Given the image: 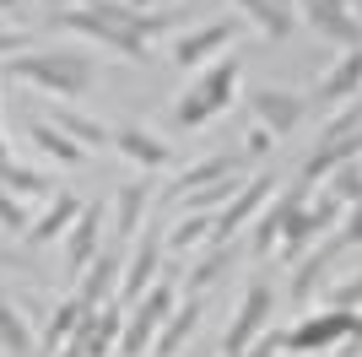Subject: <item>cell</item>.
<instances>
[{
	"mask_svg": "<svg viewBox=\"0 0 362 357\" xmlns=\"http://www.w3.org/2000/svg\"><path fill=\"white\" fill-rule=\"evenodd\" d=\"M335 341H346V352L362 346L357 309H325V314H314V319H303L298 330H287V352H330Z\"/></svg>",
	"mask_w": 362,
	"mask_h": 357,
	"instance_id": "8992f818",
	"label": "cell"
},
{
	"mask_svg": "<svg viewBox=\"0 0 362 357\" xmlns=\"http://www.w3.org/2000/svg\"><path fill=\"white\" fill-rule=\"evenodd\" d=\"M0 11H16V0H0Z\"/></svg>",
	"mask_w": 362,
	"mask_h": 357,
	"instance_id": "f35d334b",
	"label": "cell"
},
{
	"mask_svg": "<svg viewBox=\"0 0 362 357\" xmlns=\"http://www.w3.org/2000/svg\"><path fill=\"white\" fill-rule=\"evenodd\" d=\"M249 108H255V119L271 135H292L303 119H308V98L292 92V87H259V92H249Z\"/></svg>",
	"mask_w": 362,
	"mask_h": 357,
	"instance_id": "9c48e42d",
	"label": "cell"
},
{
	"mask_svg": "<svg viewBox=\"0 0 362 357\" xmlns=\"http://www.w3.org/2000/svg\"><path fill=\"white\" fill-rule=\"evenodd\" d=\"M157 266H163V238H157V233H141L136 254L124 260V276H119V303H136L141 293H151Z\"/></svg>",
	"mask_w": 362,
	"mask_h": 357,
	"instance_id": "5bb4252c",
	"label": "cell"
},
{
	"mask_svg": "<svg viewBox=\"0 0 362 357\" xmlns=\"http://www.w3.org/2000/svg\"><path fill=\"white\" fill-rule=\"evenodd\" d=\"M0 163H6V141H0Z\"/></svg>",
	"mask_w": 362,
	"mask_h": 357,
	"instance_id": "ab89813d",
	"label": "cell"
},
{
	"mask_svg": "<svg viewBox=\"0 0 362 357\" xmlns=\"http://www.w3.org/2000/svg\"><path fill=\"white\" fill-rule=\"evenodd\" d=\"M233 38H238V22H206V28L184 33L179 44H173V65H179V71H195L216 49H233Z\"/></svg>",
	"mask_w": 362,
	"mask_h": 357,
	"instance_id": "4fadbf2b",
	"label": "cell"
},
{
	"mask_svg": "<svg viewBox=\"0 0 362 357\" xmlns=\"http://www.w3.org/2000/svg\"><path fill=\"white\" fill-rule=\"evenodd\" d=\"M0 227H6V233H16V238L33 227V217L22 211V200H16L11 190H0Z\"/></svg>",
	"mask_w": 362,
	"mask_h": 357,
	"instance_id": "836d02e7",
	"label": "cell"
},
{
	"mask_svg": "<svg viewBox=\"0 0 362 357\" xmlns=\"http://www.w3.org/2000/svg\"><path fill=\"white\" fill-rule=\"evenodd\" d=\"M238 71H243V60H238V55L216 60L211 71H206L195 87L179 98V108H173V125H179V130H200L206 119H216L227 103H233V92H238Z\"/></svg>",
	"mask_w": 362,
	"mask_h": 357,
	"instance_id": "3957f363",
	"label": "cell"
},
{
	"mask_svg": "<svg viewBox=\"0 0 362 357\" xmlns=\"http://www.w3.org/2000/svg\"><path fill=\"white\" fill-rule=\"evenodd\" d=\"M357 108H362V103H357Z\"/></svg>",
	"mask_w": 362,
	"mask_h": 357,
	"instance_id": "b9f144b4",
	"label": "cell"
},
{
	"mask_svg": "<svg viewBox=\"0 0 362 357\" xmlns=\"http://www.w3.org/2000/svg\"><path fill=\"white\" fill-rule=\"evenodd\" d=\"M6 71H11L16 81H33L38 92L71 103V98H81V92L98 81V60L81 55V49H28V55L6 60Z\"/></svg>",
	"mask_w": 362,
	"mask_h": 357,
	"instance_id": "7a4b0ae2",
	"label": "cell"
},
{
	"mask_svg": "<svg viewBox=\"0 0 362 357\" xmlns=\"http://www.w3.org/2000/svg\"><path fill=\"white\" fill-rule=\"evenodd\" d=\"M330 195L341 200V206H357L362 200V157H351V163H341L330 174Z\"/></svg>",
	"mask_w": 362,
	"mask_h": 357,
	"instance_id": "4dcf8cb0",
	"label": "cell"
},
{
	"mask_svg": "<svg viewBox=\"0 0 362 357\" xmlns=\"http://www.w3.org/2000/svg\"><path fill=\"white\" fill-rule=\"evenodd\" d=\"M357 92H362V49H346V55H341V65L319 81L314 98H325V103H351Z\"/></svg>",
	"mask_w": 362,
	"mask_h": 357,
	"instance_id": "7402d4cb",
	"label": "cell"
},
{
	"mask_svg": "<svg viewBox=\"0 0 362 357\" xmlns=\"http://www.w3.org/2000/svg\"><path fill=\"white\" fill-rule=\"evenodd\" d=\"M222 271H227V249H211V254H206V260H200L195 271H189V293H200L206 282H216Z\"/></svg>",
	"mask_w": 362,
	"mask_h": 357,
	"instance_id": "e575fe53",
	"label": "cell"
},
{
	"mask_svg": "<svg viewBox=\"0 0 362 357\" xmlns=\"http://www.w3.org/2000/svg\"><path fill=\"white\" fill-rule=\"evenodd\" d=\"M233 6H243V16L255 22L265 38H292V28H298V11H292V0H233Z\"/></svg>",
	"mask_w": 362,
	"mask_h": 357,
	"instance_id": "ac0fdd59",
	"label": "cell"
},
{
	"mask_svg": "<svg viewBox=\"0 0 362 357\" xmlns=\"http://www.w3.org/2000/svg\"><path fill=\"white\" fill-rule=\"evenodd\" d=\"M325 303H330V309H362V266L351 271L346 282H335L330 293H325Z\"/></svg>",
	"mask_w": 362,
	"mask_h": 357,
	"instance_id": "d6a6232c",
	"label": "cell"
},
{
	"mask_svg": "<svg viewBox=\"0 0 362 357\" xmlns=\"http://www.w3.org/2000/svg\"><path fill=\"white\" fill-rule=\"evenodd\" d=\"M271 195H276V178H271V174H255V178H243V190L233 195V200H227L222 211H216L211 249H227V244H233V238H238L243 227H249V222L259 217V206H265Z\"/></svg>",
	"mask_w": 362,
	"mask_h": 357,
	"instance_id": "ba28073f",
	"label": "cell"
},
{
	"mask_svg": "<svg viewBox=\"0 0 362 357\" xmlns=\"http://www.w3.org/2000/svg\"><path fill=\"white\" fill-rule=\"evenodd\" d=\"M76 217H81V200H76L71 190H60L54 200H49V211H44V217H38L22 238H28V244H54V233H71Z\"/></svg>",
	"mask_w": 362,
	"mask_h": 357,
	"instance_id": "603a6c76",
	"label": "cell"
},
{
	"mask_svg": "<svg viewBox=\"0 0 362 357\" xmlns=\"http://www.w3.org/2000/svg\"><path fill=\"white\" fill-rule=\"evenodd\" d=\"M124 6H136V11H146V6H157V0H124Z\"/></svg>",
	"mask_w": 362,
	"mask_h": 357,
	"instance_id": "74e56055",
	"label": "cell"
},
{
	"mask_svg": "<svg viewBox=\"0 0 362 357\" xmlns=\"http://www.w3.org/2000/svg\"><path fill=\"white\" fill-rule=\"evenodd\" d=\"M249 163L243 152H216V157H206V163H195V168H184V178L173 184V195H195V190H206V184H216V178H227V174H238V168Z\"/></svg>",
	"mask_w": 362,
	"mask_h": 357,
	"instance_id": "44dd1931",
	"label": "cell"
},
{
	"mask_svg": "<svg viewBox=\"0 0 362 357\" xmlns=\"http://www.w3.org/2000/svg\"><path fill=\"white\" fill-rule=\"evenodd\" d=\"M351 157H362V125L357 130H330L325 125V135H319V147L303 157V184H319V178H330L341 163H351Z\"/></svg>",
	"mask_w": 362,
	"mask_h": 357,
	"instance_id": "8fae6325",
	"label": "cell"
},
{
	"mask_svg": "<svg viewBox=\"0 0 362 357\" xmlns=\"http://www.w3.org/2000/svg\"><path fill=\"white\" fill-rule=\"evenodd\" d=\"M87 303H81V298H65V303H54V314H49V325H44V352L54 357L60 352L65 341H71V330L81 325V319H87Z\"/></svg>",
	"mask_w": 362,
	"mask_h": 357,
	"instance_id": "484cf974",
	"label": "cell"
},
{
	"mask_svg": "<svg viewBox=\"0 0 362 357\" xmlns=\"http://www.w3.org/2000/svg\"><path fill=\"white\" fill-rule=\"evenodd\" d=\"M308 195H314V184H303V178H292V190L271 195V200L259 206V217H255V244H249V249H255V254H276V238H281L287 217L298 206H308Z\"/></svg>",
	"mask_w": 362,
	"mask_h": 357,
	"instance_id": "30bf717a",
	"label": "cell"
},
{
	"mask_svg": "<svg viewBox=\"0 0 362 357\" xmlns=\"http://www.w3.org/2000/svg\"><path fill=\"white\" fill-rule=\"evenodd\" d=\"M54 22H60L65 33H87V38H98L103 49H114V55H124V60H146V44L157 38V33H168L173 16L136 11V6H124V0H87V6L60 11Z\"/></svg>",
	"mask_w": 362,
	"mask_h": 357,
	"instance_id": "6da1fadb",
	"label": "cell"
},
{
	"mask_svg": "<svg viewBox=\"0 0 362 357\" xmlns=\"http://www.w3.org/2000/svg\"><path fill=\"white\" fill-rule=\"evenodd\" d=\"M49 125H54V130H65L76 147H87V152L103 147L108 135H114V130H103L92 114H81V108H71V103H54V108H49Z\"/></svg>",
	"mask_w": 362,
	"mask_h": 357,
	"instance_id": "d4e9b609",
	"label": "cell"
},
{
	"mask_svg": "<svg viewBox=\"0 0 362 357\" xmlns=\"http://www.w3.org/2000/svg\"><path fill=\"white\" fill-rule=\"evenodd\" d=\"M341 211H346V206H341L330 190L319 195V200H308V206H298V211L287 217V227H281V238H276V260H281V266H298V260L314 249L319 238L335 233Z\"/></svg>",
	"mask_w": 362,
	"mask_h": 357,
	"instance_id": "277c9868",
	"label": "cell"
},
{
	"mask_svg": "<svg viewBox=\"0 0 362 357\" xmlns=\"http://www.w3.org/2000/svg\"><path fill=\"white\" fill-rule=\"evenodd\" d=\"M76 6H87V0H76Z\"/></svg>",
	"mask_w": 362,
	"mask_h": 357,
	"instance_id": "60d3db41",
	"label": "cell"
},
{
	"mask_svg": "<svg viewBox=\"0 0 362 357\" xmlns=\"http://www.w3.org/2000/svg\"><path fill=\"white\" fill-rule=\"evenodd\" d=\"M33 147L44 152V157H54V163H81V157H87V147H76L71 135L65 130H54V125H49V119H38V125H33Z\"/></svg>",
	"mask_w": 362,
	"mask_h": 357,
	"instance_id": "4316f807",
	"label": "cell"
},
{
	"mask_svg": "<svg viewBox=\"0 0 362 357\" xmlns=\"http://www.w3.org/2000/svg\"><path fill=\"white\" fill-rule=\"evenodd\" d=\"M195 325H200V298H189L184 309H173V314L163 319L157 341H151V357H179V352H184V341L195 336Z\"/></svg>",
	"mask_w": 362,
	"mask_h": 357,
	"instance_id": "d6986e66",
	"label": "cell"
},
{
	"mask_svg": "<svg viewBox=\"0 0 362 357\" xmlns=\"http://www.w3.org/2000/svg\"><path fill=\"white\" fill-rule=\"evenodd\" d=\"M276 135L265 130V125H255V130H249V147H243V157H265V147H271Z\"/></svg>",
	"mask_w": 362,
	"mask_h": 357,
	"instance_id": "d590c367",
	"label": "cell"
},
{
	"mask_svg": "<svg viewBox=\"0 0 362 357\" xmlns=\"http://www.w3.org/2000/svg\"><path fill=\"white\" fill-rule=\"evenodd\" d=\"M0 190H11L16 200H38V195L54 200V195H60L49 174H38V168H28V163H11V157L0 163Z\"/></svg>",
	"mask_w": 362,
	"mask_h": 357,
	"instance_id": "cb8c5ba5",
	"label": "cell"
},
{
	"mask_svg": "<svg viewBox=\"0 0 362 357\" xmlns=\"http://www.w3.org/2000/svg\"><path fill=\"white\" fill-rule=\"evenodd\" d=\"M11 49H28V33H6L0 28V55H11Z\"/></svg>",
	"mask_w": 362,
	"mask_h": 357,
	"instance_id": "8d00e7d4",
	"label": "cell"
},
{
	"mask_svg": "<svg viewBox=\"0 0 362 357\" xmlns=\"http://www.w3.org/2000/svg\"><path fill=\"white\" fill-rule=\"evenodd\" d=\"M114 147L130 157V163L141 168V174H157V168H168L173 163V147H168L163 135H151V130H141V125H119V130L108 135Z\"/></svg>",
	"mask_w": 362,
	"mask_h": 357,
	"instance_id": "9a60e30c",
	"label": "cell"
},
{
	"mask_svg": "<svg viewBox=\"0 0 362 357\" xmlns=\"http://www.w3.org/2000/svg\"><path fill=\"white\" fill-rule=\"evenodd\" d=\"M173 314V287L168 282H151V293L136 298V309L124 314V330H119V357H151V341H157V330L163 319Z\"/></svg>",
	"mask_w": 362,
	"mask_h": 357,
	"instance_id": "5b68a950",
	"label": "cell"
},
{
	"mask_svg": "<svg viewBox=\"0 0 362 357\" xmlns=\"http://www.w3.org/2000/svg\"><path fill=\"white\" fill-rule=\"evenodd\" d=\"M357 244H362V200H357V206H351V217H346V222H341V227H335L330 238H319V249H325V254H330V260H335V254H341V249H357Z\"/></svg>",
	"mask_w": 362,
	"mask_h": 357,
	"instance_id": "1f68e13d",
	"label": "cell"
},
{
	"mask_svg": "<svg viewBox=\"0 0 362 357\" xmlns=\"http://www.w3.org/2000/svg\"><path fill=\"white\" fill-rule=\"evenodd\" d=\"M0 346L11 357H38V341H33V330H28V319L0 298Z\"/></svg>",
	"mask_w": 362,
	"mask_h": 357,
	"instance_id": "83f0119b",
	"label": "cell"
},
{
	"mask_svg": "<svg viewBox=\"0 0 362 357\" xmlns=\"http://www.w3.org/2000/svg\"><path fill=\"white\" fill-rule=\"evenodd\" d=\"M98 222H103V206H81V217L71 222V233H65V260H71V271L92 266V254H98Z\"/></svg>",
	"mask_w": 362,
	"mask_h": 357,
	"instance_id": "ffe728a7",
	"label": "cell"
},
{
	"mask_svg": "<svg viewBox=\"0 0 362 357\" xmlns=\"http://www.w3.org/2000/svg\"><path fill=\"white\" fill-rule=\"evenodd\" d=\"M303 16H308V28H314L319 38H330V44H341V49H362V16L351 11L346 0H308Z\"/></svg>",
	"mask_w": 362,
	"mask_h": 357,
	"instance_id": "7c38bea8",
	"label": "cell"
},
{
	"mask_svg": "<svg viewBox=\"0 0 362 357\" xmlns=\"http://www.w3.org/2000/svg\"><path fill=\"white\" fill-rule=\"evenodd\" d=\"M146 200H151L146 174H141V178H124V184H119V195H114V233H119V238H136V233H141Z\"/></svg>",
	"mask_w": 362,
	"mask_h": 357,
	"instance_id": "e0dca14e",
	"label": "cell"
},
{
	"mask_svg": "<svg viewBox=\"0 0 362 357\" xmlns=\"http://www.w3.org/2000/svg\"><path fill=\"white\" fill-rule=\"evenodd\" d=\"M271 309H276L271 282L255 276V282L243 287V303H238V314H233V325H227V336H222V352L227 357H243V352H249V346L271 330Z\"/></svg>",
	"mask_w": 362,
	"mask_h": 357,
	"instance_id": "52a82bcc",
	"label": "cell"
},
{
	"mask_svg": "<svg viewBox=\"0 0 362 357\" xmlns=\"http://www.w3.org/2000/svg\"><path fill=\"white\" fill-rule=\"evenodd\" d=\"M325 271H330V254H325V249H308V254H303L298 266H292V303H308L314 287L325 282Z\"/></svg>",
	"mask_w": 362,
	"mask_h": 357,
	"instance_id": "f1b7e54d",
	"label": "cell"
},
{
	"mask_svg": "<svg viewBox=\"0 0 362 357\" xmlns=\"http://www.w3.org/2000/svg\"><path fill=\"white\" fill-rule=\"evenodd\" d=\"M211 227H216L211 211H184L179 222L168 227V249H179V254H184V249H195L200 238H211Z\"/></svg>",
	"mask_w": 362,
	"mask_h": 357,
	"instance_id": "f546056e",
	"label": "cell"
},
{
	"mask_svg": "<svg viewBox=\"0 0 362 357\" xmlns=\"http://www.w3.org/2000/svg\"><path fill=\"white\" fill-rule=\"evenodd\" d=\"M119 276H124V260L114 249L108 254H92V266L81 271V303H87V309H103V303H114V298H119Z\"/></svg>",
	"mask_w": 362,
	"mask_h": 357,
	"instance_id": "2e32d148",
	"label": "cell"
}]
</instances>
